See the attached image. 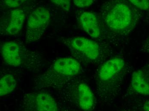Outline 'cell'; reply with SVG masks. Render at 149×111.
I'll return each mask as SVG.
<instances>
[{"label": "cell", "instance_id": "obj_1", "mask_svg": "<svg viewBox=\"0 0 149 111\" xmlns=\"http://www.w3.org/2000/svg\"><path fill=\"white\" fill-rule=\"evenodd\" d=\"M126 72V62L119 57L112 58L102 64L96 75L97 92L102 99L109 101L117 96Z\"/></svg>", "mask_w": 149, "mask_h": 111}, {"label": "cell", "instance_id": "obj_2", "mask_svg": "<svg viewBox=\"0 0 149 111\" xmlns=\"http://www.w3.org/2000/svg\"><path fill=\"white\" fill-rule=\"evenodd\" d=\"M81 68L80 63L75 59L70 57L60 58L36 78L35 88L40 89L60 87L79 74Z\"/></svg>", "mask_w": 149, "mask_h": 111}, {"label": "cell", "instance_id": "obj_3", "mask_svg": "<svg viewBox=\"0 0 149 111\" xmlns=\"http://www.w3.org/2000/svg\"><path fill=\"white\" fill-rule=\"evenodd\" d=\"M3 59L9 65L37 71L43 65L42 55L23 47L18 42L8 41L1 46Z\"/></svg>", "mask_w": 149, "mask_h": 111}, {"label": "cell", "instance_id": "obj_4", "mask_svg": "<svg viewBox=\"0 0 149 111\" xmlns=\"http://www.w3.org/2000/svg\"><path fill=\"white\" fill-rule=\"evenodd\" d=\"M104 22L108 29L117 34H127L134 24V16L130 8L122 1H116L106 11Z\"/></svg>", "mask_w": 149, "mask_h": 111}, {"label": "cell", "instance_id": "obj_5", "mask_svg": "<svg viewBox=\"0 0 149 111\" xmlns=\"http://www.w3.org/2000/svg\"><path fill=\"white\" fill-rule=\"evenodd\" d=\"M65 45L74 54L89 63L99 61L102 55L101 47L96 41L82 37L67 39Z\"/></svg>", "mask_w": 149, "mask_h": 111}, {"label": "cell", "instance_id": "obj_6", "mask_svg": "<svg viewBox=\"0 0 149 111\" xmlns=\"http://www.w3.org/2000/svg\"><path fill=\"white\" fill-rule=\"evenodd\" d=\"M51 20V14L47 8L37 7L29 16L26 27L25 41L32 43L39 40L45 32Z\"/></svg>", "mask_w": 149, "mask_h": 111}, {"label": "cell", "instance_id": "obj_7", "mask_svg": "<svg viewBox=\"0 0 149 111\" xmlns=\"http://www.w3.org/2000/svg\"><path fill=\"white\" fill-rule=\"evenodd\" d=\"M22 108L27 111H57L58 105L49 94L35 92L25 94L23 97Z\"/></svg>", "mask_w": 149, "mask_h": 111}, {"label": "cell", "instance_id": "obj_8", "mask_svg": "<svg viewBox=\"0 0 149 111\" xmlns=\"http://www.w3.org/2000/svg\"><path fill=\"white\" fill-rule=\"evenodd\" d=\"M75 99L78 106L85 111L92 110L95 106L96 99L91 88L86 83H79L75 88Z\"/></svg>", "mask_w": 149, "mask_h": 111}, {"label": "cell", "instance_id": "obj_9", "mask_svg": "<svg viewBox=\"0 0 149 111\" xmlns=\"http://www.w3.org/2000/svg\"><path fill=\"white\" fill-rule=\"evenodd\" d=\"M129 89L140 95H149V77L145 71L139 69L132 73Z\"/></svg>", "mask_w": 149, "mask_h": 111}, {"label": "cell", "instance_id": "obj_10", "mask_svg": "<svg viewBox=\"0 0 149 111\" xmlns=\"http://www.w3.org/2000/svg\"><path fill=\"white\" fill-rule=\"evenodd\" d=\"M79 21L83 30L93 39L99 37L101 31L97 16L93 12L85 11L79 17Z\"/></svg>", "mask_w": 149, "mask_h": 111}, {"label": "cell", "instance_id": "obj_11", "mask_svg": "<svg viewBox=\"0 0 149 111\" xmlns=\"http://www.w3.org/2000/svg\"><path fill=\"white\" fill-rule=\"evenodd\" d=\"M25 19V14L19 8L13 9L10 13L6 32L10 36H15L21 31Z\"/></svg>", "mask_w": 149, "mask_h": 111}, {"label": "cell", "instance_id": "obj_12", "mask_svg": "<svg viewBox=\"0 0 149 111\" xmlns=\"http://www.w3.org/2000/svg\"><path fill=\"white\" fill-rule=\"evenodd\" d=\"M17 81L11 74H6L0 79V96H5L12 92L16 88Z\"/></svg>", "mask_w": 149, "mask_h": 111}, {"label": "cell", "instance_id": "obj_13", "mask_svg": "<svg viewBox=\"0 0 149 111\" xmlns=\"http://www.w3.org/2000/svg\"><path fill=\"white\" fill-rule=\"evenodd\" d=\"M58 8L66 12L70 11L71 5V0H50Z\"/></svg>", "mask_w": 149, "mask_h": 111}, {"label": "cell", "instance_id": "obj_14", "mask_svg": "<svg viewBox=\"0 0 149 111\" xmlns=\"http://www.w3.org/2000/svg\"><path fill=\"white\" fill-rule=\"evenodd\" d=\"M136 8L142 10H147L149 9V0H129Z\"/></svg>", "mask_w": 149, "mask_h": 111}, {"label": "cell", "instance_id": "obj_15", "mask_svg": "<svg viewBox=\"0 0 149 111\" xmlns=\"http://www.w3.org/2000/svg\"><path fill=\"white\" fill-rule=\"evenodd\" d=\"M28 0H4L5 5L8 8L16 9Z\"/></svg>", "mask_w": 149, "mask_h": 111}, {"label": "cell", "instance_id": "obj_16", "mask_svg": "<svg viewBox=\"0 0 149 111\" xmlns=\"http://www.w3.org/2000/svg\"><path fill=\"white\" fill-rule=\"evenodd\" d=\"M73 1L76 7L84 8L91 7L93 4V0H73Z\"/></svg>", "mask_w": 149, "mask_h": 111}, {"label": "cell", "instance_id": "obj_17", "mask_svg": "<svg viewBox=\"0 0 149 111\" xmlns=\"http://www.w3.org/2000/svg\"><path fill=\"white\" fill-rule=\"evenodd\" d=\"M142 109L144 111H149V100L143 104Z\"/></svg>", "mask_w": 149, "mask_h": 111}]
</instances>
